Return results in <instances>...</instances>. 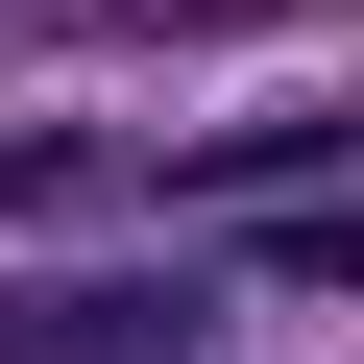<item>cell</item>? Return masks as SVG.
I'll use <instances>...</instances> for the list:
<instances>
[{"label":"cell","mask_w":364,"mask_h":364,"mask_svg":"<svg viewBox=\"0 0 364 364\" xmlns=\"http://www.w3.org/2000/svg\"><path fill=\"white\" fill-rule=\"evenodd\" d=\"M291 291H364V170H291V219H267Z\"/></svg>","instance_id":"cell-3"},{"label":"cell","mask_w":364,"mask_h":364,"mask_svg":"<svg viewBox=\"0 0 364 364\" xmlns=\"http://www.w3.org/2000/svg\"><path fill=\"white\" fill-rule=\"evenodd\" d=\"M97 195H146L97 122H0V219H97Z\"/></svg>","instance_id":"cell-2"},{"label":"cell","mask_w":364,"mask_h":364,"mask_svg":"<svg viewBox=\"0 0 364 364\" xmlns=\"http://www.w3.org/2000/svg\"><path fill=\"white\" fill-rule=\"evenodd\" d=\"M195 340V291H146V267H49V291H0V364H170Z\"/></svg>","instance_id":"cell-1"}]
</instances>
